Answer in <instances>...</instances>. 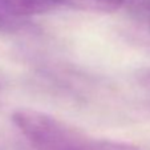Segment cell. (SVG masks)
<instances>
[{
    "label": "cell",
    "mask_w": 150,
    "mask_h": 150,
    "mask_svg": "<svg viewBox=\"0 0 150 150\" xmlns=\"http://www.w3.org/2000/svg\"><path fill=\"white\" fill-rule=\"evenodd\" d=\"M12 121L35 150H142L127 142L94 138L35 109H19L12 114Z\"/></svg>",
    "instance_id": "cell-1"
},
{
    "label": "cell",
    "mask_w": 150,
    "mask_h": 150,
    "mask_svg": "<svg viewBox=\"0 0 150 150\" xmlns=\"http://www.w3.org/2000/svg\"><path fill=\"white\" fill-rule=\"evenodd\" d=\"M57 7H71L81 11L116 12L122 9L124 0H52Z\"/></svg>",
    "instance_id": "cell-2"
},
{
    "label": "cell",
    "mask_w": 150,
    "mask_h": 150,
    "mask_svg": "<svg viewBox=\"0 0 150 150\" xmlns=\"http://www.w3.org/2000/svg\"><path fill=\"white\" fill-rule=\"evenodd\" d=\"M28 25V23H23L20 20L8 16L6 12L0 9V33H15Z\"/></svg>",
    "instance_id": "cell-3"
},
{
    "label": "cell",
    "mask_w": 150,
    "mask_h": 150,
    "mask_svg": "<svg viewBox=\"0 0 150 150\" xmlns=\"http://www.w3.org/2000/svg\"><path fill=\"white\" fill-rule=\"evenodd\" d=\"M137 81H138L139 86L145 91L146 96L150 98V68L141 69L137 74Z\"/></svg>",
    "instance_id": "cell-4"
},
{
    "label": "cell",
    "mask_w": 150,
    "mask_h": 150,
    "mask_svg": "<svg viewBox=\"0 0 150 150\" xmlns=\"http://www.w3.org/2000/svg\"><path fill=\"white\" fill-rule=\"evenodd\" d=\"M139 36H141V40L146 44V45L150 47V24L146 27H142V28H138Z\"/></svg>",
    "instance_id": "cell-5"
}]
</instances>
